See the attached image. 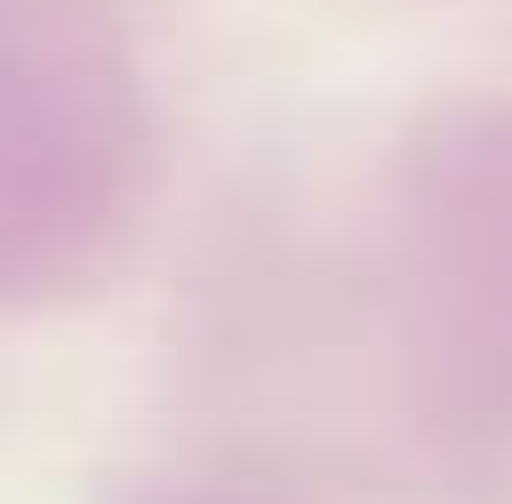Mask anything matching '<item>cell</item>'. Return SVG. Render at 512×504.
Wrapping results in <instances>:
<instances>
[{
	"label": "cell",
	"instance_id": "1",
	"mask_svg": "<svg viewBox=\"0 0 512 504\" xmlns=\"http://www.w3.org/2000/svg\"><path fill=\"white\" fill-rule=\"evenodd\" d=\"M143 202V135L93 51L0 59V303H51L110 269Z\"/></svg>",
	"mask_w": 512,
	"mask_h": 504
},
{
	"label": "cell",
	"instance_id": "2",
	"mask_svg": "<svg viewBox=\"0 0 512 504\" xmlns=\"http://www.w3.org/2000/svg\"><path fill=\"white\" fill-rule=\"evenodd\" d=\"M403 252L445 353L512 404V118H462L412 143Z\"/></svg>",
	"mask_w": 512,
	"mask_h": 504
},
{
	"label": "cell",
	"instance_id": "3",
	"mask_svg": "<svg viewBox=\"0 0 512 504\" xmlns=\"http://www.w3.org/2000/svg\"><path fill=\"white\" fill-rule=\"evenodd\" d=\"M168 504H261V496H227L219 488V496H168Z\"/></svg>",
	"mask_w": 512,
	"mask_h": 504
}]
</instances>
